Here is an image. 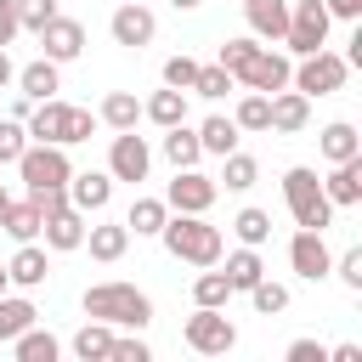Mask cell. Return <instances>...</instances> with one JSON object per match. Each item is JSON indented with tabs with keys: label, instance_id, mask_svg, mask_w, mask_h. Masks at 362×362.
<instances>
[{
	"label": "cell",
	"instance_id": "8992f818",
	"mask_svg": "<svg viewBox=\"0 0 362 362\" xmlns=\"http://www.w3.org/2000/svg\"><path fill=\"white\" fill-rule=\"evenodd\" d=\"M17 175H23L28 192H40V187H68V175H74L68 147H57V141H28V147L17 153Z\"/></svg>",
	"mask_w": 362,
	"mask_h": 362
},
{
	"label": "cell",
	"instance_id": "ab89813d",
	"mask_svg": "<svg viewBox=\"0 0 362 362\" xmlns=\"http://www.w3.org/2000/svg\"><path fill=\"white\" fill-rule=\"evenodd\" d=\"M255 51H260V40H255V34H238V40H226V45H221V57H215V62H221V68L238 79V68H243Z\"/></svg>",
	"mask_w": 362,
	"mask_h": 362
},
{
	"label": "cell",
	"instance_id": "484cf974",
	"mask_svg": "<svg viewBox=\"0 0 362 362\" xmlns=\"http://www.w3.org/2000/svg\"><path fill=\"white\" fill-rule=\"evenodd\" d=\"M40 221H45V215H40V204H34V198H11V204H6V215H0V232H6V238H17V243H34V238H40Z\"/></svg>",
	"mask_w": 362,
	"mask_h": 362
},
{
	"label": "cell",
	"instance_id": "83f0119b",
	"mask_svg": "<svg viewBox=\"0 0 362 362\" xmlns=\"http://www.w3.org/2000/svg\"><path fill=\"white\" fill-rule=\"evenodd\" d=\"M113 334H119L113 322H96V317H90V322L74 334V356H79V362H107V351H113Z\"/></svg>",
	"mask_w": 362,
	"mask_h": 362
},
{
	"label": "cell",
	"instance_id": "ee69618b",
	"mask_svg": "<svg viewBox=\"0 0 362 362\" xmlns=\"http://www.w3.org/2000/svg\"><path fill=\"white\" fill-rule=\"evenodd\" d=\"M153 351H147V339L141 334H113V351H107V362H147Z\"/></svg>",
	"mask_w": 362,
	"mask_h": 362
},
{
	"label": "cell",
	"instance_id": "7dc6e473",
	"mask_svg": "<svg viewBox=\"0 0 362 362\" xmlns=\"http://www.w3.org/2000/svg\"><path fill=\"white\" fill-rule=\"evenodd\" d=\"M283 356H288V362H328V345H317V339H294Z\"/></svg>",
	"mask_w": 362,
	"mask_h": 362
},
{
	"label": "cell",
	"instance_id": "8d00e7d4",
	"mask_svg": "<svg viewBox=\"0 0 362 362\" xmlns=\"http://www.w3.org/2000/svg\"><path fill=\"white\" fill-rule=\"evenodd\" d=\"M266 113H272V96L266 90H243L238 107H232V124L238 130H266Z\"/></svg>",
	"mask_w": 362,
	"mask_h": 362
},
{
	"label": "cell",
	"instance_id": "4fadbf2b",
	"mask_svg": "<svg viewBox=\"0 0 362 362\" xmlns=\"http://www.w3.org/2000/svg\"><path fill=\"white\" fill-rule=\"evenodd\" d=\"M288 74H294V62H288L283 51H266V45H260V51L238 68V85H243V90H266V96H272V90H283V85H288Z\"/></svg>",
	"mask_w": 362,
	"mask_h": 362
},
{
	"label": "cell",
	"instance_id": "9a60e30c",
	"mask_svg": "<svg viewBox=\"0 0 362 362\" xmlns=\"http://www.w3.org/2000/svg\"><path fill=\"white\" fill-rule=\"evenodd\" d=\"M85 221H90V215H79L74 204L51 209V215L40 221V238H45V249H51V255H74V249L85 243Z\"/></svg>",
	"mask_w": 362,
	"mask_h": 362
},
{
	"label": "cell",
	"instance_id": "e575fe53",
	"mask_svg": "<svg viewBox=\"0 0 362 362\" xmlns=\"http://www.w3.org/2000/svg\"><path fill=\"white\" fill-rule=\"evenodd\" d=\"M57 351H62V345H57L45 328H23V334L11 339V356H17V362H57Z\"/></svg>",
	"mask_w": 362,
	"mask_h": 362
},
{
	"label": "cell",
	"instance_id": "11a10c76",
	"mask_svg": "<svg viewBox=\"0 0 362 362\" xmlns=\"http://www.w3.org/2000/svg\"><path fill=\"white\" fill-rule=\"evenodd\" d=\"M6 204H11V192H6V187H0V215H6Z\"/></svg>",
	"mask_w": 362,
	"mask_h": 362
},
{
	"label": "cell",
	"instance_id": "f5cc1de1",
	"mask_svg": "<svg viewBox=\"0 0 362 362\" xmlns=\"http://www.w3.org/2000/svg\"><path fill=\"white\" fill-rule=\"evenodd\" d=\"M28 113H34V102H28L23 90H17V96H11V119H28Z\"/></svg>",
	"mask_w": 362,
	"mask_h": 362
},
{
	"label": "cell",
	"instance_id": "52a82bcc",
	"mask_svg": "<svg viewBox=\"0 0 362 362\" xmlns=\"http://www.w3.org/2000/svg\"><path fill=\"white\" fill-rule=\"evenodd\" d=\"M181 339L198 351V356H226L232 345H238V328H232V317H226V305H198L192 317H187V328H181Z\"/></svg>",
	"mask_w": 362,
	"mask_h": 362
},
{
	"label": "cell",
	"instance_id": "f6af8a7d",
	"mask_svg": "<svg viewBox=\"0 0 362 362\" xmlns=\"http://www.w3.org/2000/svg\"><path fill=\"white\" fill-rule=\"evenodd\" d=\"M192 74H198V62H192L187 51L164 62V85H175V90H192Z\"/></svg>",
	"mask_w": 362,
	"mask_h": 362
},
{
	"label": "cell",
	"instance_id": "60d3db41",
	"mask_svg": "<svg viewBox=\"0 0 362 362\" xmlns=\"http://www.w3.org/2000/svg\"><path fill=\"white\" fill-rule=\"evenodd\" d=\"M11 6H17V23H23L28 34H40V28L57 17V0H11Z\"/></svg>",
	"mask_w": 362,
	"mask_h": 362
},
{
	"label": "cell",
	"instance_id": "e0dca14e",
	"mask_svg": "<svg viewBox=\"0 0 362 362\" xmlns=\"http://www.w3.org/2000/svg\"><path fill=\"white\" fill-rule=\"evenodd\" d=\"M68 107H74V102H57V96L34 102V113L23 119L28 141H57V147H68Z\"/></svg>",
	"mask_w": 362,
	"mask_h": 362
},
{
	"label": "cell",
	"instance_id": "5b68a950",
	"mask_svg": "<svg viewBox=\"0 0 362 362\" xmlns=\"http://www.w3.org/2000/svg\"><path fill=\"white\" fill-rule=\"evenodd\" d=\"M328 28H334V17H328V6H322V0H288V28H283V45H288L294 57L322 51V45H328Z\"/></svg>",
	"mask_w": 362,
	"mask_h": 362
},
{
	"label": "cell",
	"instance_id": "ba28073f",
	"mask_svg": "<svg viewBox=\"0 0 362 362\" xmlns=\"http://www.w3.org/2000/svg\"><path fill=\"white\" fill-rule=\"evenodd\" d=\"M147 170H153V147H147V136H136V130H113V147H107V175L113 181H147Z\"/></svg>",
	"mask_w": 362,
	"mask_h": 362
},
{
	"label": "cell",
	"instance_id": "2e32d148",
	"mask_svg": "<svg viewBox=\"0 0 362 362\" xmlns=\"http://www.w3.org/2000/svg\"><path fill=\"white\" fill-rule=\"evenodd\" d=\"M305 124H311V96H300L294 85L272 90V113H266V130H277V136H300Z\"/></svg>",
	"mask_w": 362,
	"mask_h": 362
},
{
	"label": "cell",
	"instance_id": "836d02e7",
	"mask_svg": "<svg viewBox=\"0 0 362 362\" xmlns=\"http://www.w3.org/2000/svg\"><path fill=\"white\" fill-rule=\"evenodd\" d=\"M226 300H232L226 272H221V266H198V277H192V305H226Z\"/></svg>",
	"mask_w": 362,
	"mask_h": 362
},
{
	"label": "cell",
	"instance_id": "7a4b0ae2",
	"mask_svg": "<svg viewBox=\"0 0 362 362\" xmlns=\"http://www.w3.org/2000/svg\"><path fill=\"white\" fill-rule=\"evenodd\" d=\"M85 317L141 334V328L153 322V300H147L136 283H90V288H85Z\"/></svg>",
	"mask_w": 362,
	"mask_h": 362
},
{
	"label": "cell",
	"instance_id": "f1b7e54d",
	"mask_svg": "<svg viewBox=\"0 0 362 362\" xmlns=\"http://www.w3.org/2000/svg\"><path fill=\"white\" fill-rule=\"evenodd\" d=\"M34 300L28 294H0V345H11L23 328H34Z\"/></svg>",
	"mask_w": 362,
	"mask_h": 362
},
{
	"label": "cell",
	"instance_id": "681fc988",
	"mask_svg": "<svg viewBox=\"0 0 362 362\" xmlns=\"http://www.w3.org/2000/svg\"><path fill=\"white\" fill-rule=\"evenodd\" d=\"M328 6V17H339V23H356L362 17V0H322Z\"/></svg>",
	"mask_w": 362,
	"mask_h": 362
},
{
	"label": "cell",
	"instance_id": "b9f144b4",
	"mask_svg": "<svg viewBox=\"0 0 362 362\" xmlns=\"http://www.w3.org/2000/svg\"><path fill=\"white\" fill-rule=\"evenodd\" d=\"M351 294H362V249H345V255H334V266H328Z\"/></svg>",
	"mask_w": 362,
	"mask_h": 362
},
{
	"label": "cell",
	"instance_id": "277c9868",
	"mask_svg": "<svg viewBox=\"0 0 362 362\" xmlns=\"http://www.w3.org/2000/svg\"><path fill=\"white\" fill-rule=\"evenodd\" d=\"M345 79H351V62L339 57V51H311V57H300V68L288 74V85L300 90V96H334V90H345Z\"/></svg>",
	"mask_w": 362,
	"mask_h": 362
},
{
	"label": "cell",
	"instance_id": "7bdbcfd3",
	"mask_svg": "<svg viewBox=\"0 0 362 362\" xmlns=\"http://www.w3.org/2000/svg\"><path fill=\"white\" fill-rule=\"evenodd\" d=\"M28 147V130L23 119H0V164H17V153Z\"/></svg>",
	"mask_w": 362,
	"mask_h": 362
},
{
	"label": "cell",
	"instance_id": "74e56055",
	"mask_svg": "<svg viewBox=\"0 0 362 362\" xmlns=\"http://www.w3.org/2000/svg\"><path fill=\"white\" fill-rule=\"evenodd\" d=\"M232 232H238V243H249V249H260V243L272 238V215L249 204V209H238V215H232Z\"/></svg>",
	"mask_w": 362,
	"mask_h": 362
},
{
	"label": "cell",
	"instance_id": "d6986e66",
	"mask_svg": "<svg viewBox=\"0 0 362 362\" xmlns=\"http://www.w3.org/2000/svg\"><path fill=\"white\" fill-rule=\"evenodd\" d=\"M6 277L17 283V288H40L45 277H51V249L34 238V243H17V255L6 260Z\"/></svg>",
	"mask_w": 362,
	"mask_h": 362
},
{
	"label": "cell",
	"instance_id": "5bb4252c",
	"mask_svg": "<svg viewBox=\"0 0 362 362\" xmlns=\"http://www.w3.org/2000/svg\"><path fill=\"white\" fill-rule=\"evenodd\" d=\"M68 204H74L79 215H102V209L113 204V175H107V170H74V175H68Z\"/></svg>",
	"mask_w": 362,
	"mask_h": 362
},
{
	"label": "cell",
	"instance_id": "f35d334b",
	"mask_svg": "<svg viewBox=\"0 0 362 362\" xmlns=\"http://www.w3.org/2000/svg\"><path fill=\"white\" fill-rule=\"evenodd\" d=\"M249 305H255L260 317H277V311H288V288L272 283V277H260V283L249 288Z\"/></svg>",
	"mask_w": 362,
	"mask_h": 362
},
{
	"label": "cell",
	"instance_id": "3957f363",
	"mask_svg": "<svg viewBox=\"0 0 362 362\" xmlns=\"http://www.w3.org/2000/svg\"><path fill=\"white\" fill-rule=\"evenodd\" d=\"M283 204H288L294 226H311V232H328V226H334V204H328V192H322V175L305 170V164L283 170Z\"/></svg>",
	"mask_w": 362,
	"mask_h": 362
},
{
	"label": "cell",
	"instance_id": "d590c367",
	"mask_svg": "<svg viewBox=\"0 0 362 362\" xmlns=\"http://www.w3.org/2000/svg\"><path fill=\"white\" fill-rule=\"evenodd\" d=\"M226 90H238V79H232L221 62H198V74H192V96H204V102H221Z\"/></svg>",
	"mask_w": 362,
	"mask_h": 362
},
{
	"label": "cell",
	"instance_id": "ac0fdd59",
	"mask_svg": "<svg viewBox=\"0 0 362 362\" xmlns=\"http://www.w3.org/2000/svg\"><path fill=\"white\" fill-rule=\"evenodd\" d=\"M322 192H328V204H334V209H351V204H362V153H356V158H339V164H328V175H322Z\"/></svg>",
	"mask_w": 362,
	"mask_h": 362
},
{
	"label": "cell",
	"instance_id": "f907efd6",
	"mask_svg": "<svg viewBox=\"0 0 362 362\" xmlns=\"http://www.w3.org/2000/svg\"><path fill=\"white\" fill-rule=\"evenodd\" d=\"M328 362H362V345H334Z\"/></svg>",
	"mask_w": 362,
	"mask_h": 362
},
{
	"label": "cell",
	"instance_id": "816d5d0a",
	"mask_svg": "<svg viewBox=\"0 0 362 362\" xmlns=\"http://www.w3.org/2000/svg\"><path fill=\"white\" fill-rule=\"evenodd\" d=\"M11 79H17V62H11V57H6V45H0V90H6Z\"/></svg>",
	"mask_w": 362,
	"mask_h": 362
},
{
	"label": "cell",
	"instance_id": "7c38bea8",
	"mask_svg": "<svg viewBox=\"0 0 362 362\" xmlns=\"http://www.w3.org/2000/svg\"><path fill=\"white\" fill-rule=\"evenodd\" d=\"M34 40H40V57H51V62L62 68V62H74V57L85 51V23H79V17H62V11H57V17H51V23L40 28V34H34Z\"/></svg>",
	"mask_w": 362,
	"mask_h": 362
},
{
	"label": "cell",
	"instance_id": "9c48e42d",
	"mask_svg": "<svg viewBox=\"0 0 362 362\" xmlns=\"http://www.w3.org/2000/svg\"><path fill=\"white\" fill-rule=\"evenodd\" d=\"M215 198H221L215 175H204L198 164H192V170H175V181H170V192H164V204L181 209V215H209Z\"/></svg>",
	"mask_w": 362,
	"mask_h": 362
},
{
	"label": "cell",
	"instance_id": "ffe728a7",
	"mask_svg": "<svg viewBox=\"0 0 362 362\" xmlns=\"http://www.w3.org/2000/svg\"><path fill=\"white\" fill-rule=\"evenodd\" d=\"M79 249H90V260L113 266V260H124V249H130V226H124V221H96V226H85V243H79Z\"/></svg>",
	"mask_w": 362,
	"mask_h": 362
},
{
	"label": "cell",
	"instance_id": "8fae6325",
	"mask_svg": "<svg viewBox=\"0 0 362 362\" xmlns=\"http://www.w3.org/2000/svg\"><path fill=\"white\" fill-rule=\"evenodd\" d=\"M107 34H113V45H124V51H141V45H153V34H158V17H153L141 0H124V6L107 17Z\"/></svg>",
	"mask_w": 362,
	"mask_h": 362
},
{
	"label": "cell",
	"instance_id": "d6a6232c",
	"mask_svg": "<svg viewBox=\"0 0 362 362\" xmlns=\"http://www.w3.org/2000/svg\"><path fill=\"white\" fill-rule=\"evenodd\" d=\"M255 181H260V164H255L249 153H238V147H232V153L221 158V181H215V187H226V192H249Z\"/></svg>",
	"mask_w": 362,
	"mask_h": 362
},
{
	"label": "cell",
	"instance_id": "4316f807",
	"mask_svg": "<svg viewBox=\"0 0 362 362\" xmlns=\"http://www.w3.org/2000/svg\"><path fill=\"white\" fill-rule=\"evenodd\" d=\"M317 147H322V158H328V164H339V158H356V153H362V136H356V124L334 119V124H322Z\"/></svg>",
	"mask_w": 362,
	"mask_h": 362
},
{
	"label": "cell",
	"instance_id": "cb8c5ba5",
	"mask_svg": "<svg viewBox=\"0 0 362 362\" xmlns=\"http://www.w3.org/2000/svg\"><path fill=\"white\" fill-rule=\"evenodd\" d=\"M136 119H141V96L136 90H107L102 107H96V124H107V130H136Z\"/></svg>",
	"mask_w": 362,
	"mask_h": 362
},
{
	"label": "cell",
	"instance_id": "d4e9b609",
	"mask_svg": "<svg viewBox=\"0 0 362 362\" xmlns=\"http://www.w3.org/2000/svg\"><path fill=\"white\" fill-rule=\"evenodd\" d=\"M141 119H153L158 130H170V124H187V90H175V85L153 90V96L141 102Z\"/></svg>",
	"mask_w": 362,
	"mask_h": 362
},
{
	"label": "cell",
	"instance_id": "4dcf8cb0",
	"mask_svg": "<svg viewBox=\"0 0 362 362\" xmlns=\"http://www.w3.org/2000/svg\"><path fill=\"white\" fill-rule=\"evenodd\" d=\"M164 221H170V204H164V198H136V204L124 209V226H130L136 238H158Z\"/></svg>",
	"mask_w": 362,
	"mask_h": 362
},
{
	"label": "cell",
	"instance_id": "44dd1931",
	"mask_svg": "<svg viewBox=\"0 0 362 362\" xmlns=\"http://www.w3.org/2000/svg\"><path fill=\"white\" fill-rule=\"evenodd\" d=\"M11 85H17L28 102H45V96H57V90H62V74H57V62H51V57H34L28 68H17V79H11Z\"/></svg>",
	"mask_w": 362,
	"mask_h": 362
},
{
	"label": "cell",
	"instance_id": "1f68e13d",
	"mask_svg": "<svg viewBox=\"0 0 362 362\" xmlns=\"http://www.w3.org/2000/svg\"><path fill=\"white\" fill-rule=\"evenodd\" d=\"M164 158H170L175 170H192V164L204 158V147H198V130H187V124H170V130H164Z\"/></svg>",
	"mask_w": 362,
	"mask_h": 362
},
{
	"label": "cell",
	"instance_id": "6da1fadb",
	"mask_svg": "<svg viewBox=\"0 0 362 362\" xmlns=\"http://www.w3.org/2000/svg\"><path fill=\"white\" fill-rule=\"evenodd\" d=\"M158 243L187 266H221V249H226L221 226H209L204 215H181V209H170V221L158 226Z\"/></svg>",
	"mask_w": 362,
	"mask_h": 362
},
{
	"label": "cell",
	"instance_id": "db71d44e",
	"mask_svg": "<svg viewBox=\"0 0 362 362\" xmlns=\"http://www.w3.org/2000/svg\"><path fill=\"white\" fill-rule=\"evenodd\" d=\"M170 6H175V11H192V6H204V0H170Z\"/></svg>",
	"mask_w": 362,
	"mask_h": 362
},
{
	"label": "cell",
	"instance_id": "9f6ffc18",
	"mask_svg": "<svg viewBox=\"0 0 362 362\" xmlns=\"http://www.w3.org/2000/svg\"><path fill=\"white\" fill-rule=\"evenodd\" d=\"M6 288H11V277H6V266H0V294H6Z\"/></svg>",
	"mask_w": 362,
	"mask_h": 362
},
{
	"label": "cell",
	"instance_id": "f546056e",
	"mask_svg": "<svg viewBox=\"0 0 362 362\" xmlns=\"http://www.w3.org/2000/svg\"><path fill=\"white\" fill-rule=\"evenodd\" d=\"M238 136H243V130H238L226 113H209V119L198 124V147H204V153H215V158H226V153L238 147Z\"/></svg>",
	"mask_w": 362,
	"mask_h": 362
},
{
	"label": "cell",
	"instance_id": "30bf717a",
	"mask_svg": "<svg viewBox=\"0 0 362 362\" xmlns=\"http://www.w3.org/2000/svg\"><path fill=\"white\" fill-rule=\"evenodd\" d=\"M328 266H334L328 238H322V232H311V226H300V232L288 238V272H294V277H305V283H322V277H328Z\"/></svg>",
	"mask_w": 362,
	"mask_h": 362
},
{
	"label": "cell",
	"instance_id": "603a6c76",
	"mask_svg": "<svg viewBox=\"0 0 362 362\" xmlns=\"http://www.w3.org/2000/svg\"><path fill=\"white\" fill-rule=\"evenodd\" d=\"M221 255H226V249H221ZM221 272H226L232 294H249V288L266 277V260H260V249H249V243H243V249H232V255H226V266H221Z\"/></svg>",
	"mask_w": 362,
	"mask_h": 362
},
{
	"label": "cell",
	"instance_id": "7402d4cb",
	"mask_svg": "<svg viewBox=\"0 0 362 362\" xmlns=\"http://www.w3.org/2000/svg\"><path fill=\"white\" fill-rule=\"evenodd\" d=\"M243 17H249V34H255V40H283V28H288V0H243Z\"/></svg>",
	"mask_w": 362,
	"mask_h": 362
},
{
	"label": "cell",
	"instance_id": "bcb514c9",
	"mask_svg": "<svg viewBox=\"0 0 362 362\" xmlns=\"http://www.w3.org/2000/svg\"><path fill=\"white\" fill-rule=\"evenodd\" d=\"M90 130H96V113L90 107H68V147L90 141Z\"/></svg>",
	"mask_w": 362,
	"mask_h": 362
},
{
	"label": "cell",
	"instance_id": "c3c4849f",
	"mask_svg": "<svg viewBox=\"0 0 362 362\" xmlns=\"http://www.w3.org/2000/svg\"><path fill=\"white\" fill-rule=\"evenodd\" d=\"M17 34H23V23H17V6H11V0H0V45H11Z\"/></svg>",
	"mask_w": 362,
	"mask_h": 362
}]
</instances>
